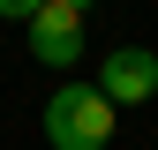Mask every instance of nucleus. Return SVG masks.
I'll return each mask as SVG.
<instances>
[{"mask_svg": "<svg viewBox=\"0 0 158 150\" xmlns=\"http://www.w3.org/2000/svg\"><path fill=\"white\" fill-rule=\"evenodd\" d=\"M38 120H45V143L53 150H106L113 128H121V105H113L98 83H60Z\"/></svg>", "mask_w": 158, "mask_h": 150, "instance_id": "1", "label": "nucleus"}, {"mask_svg": "<svg viewBox=\"0 0 158 150\" xmlns=\"http://www.w3.org/2000/svg\"><path fill=\"white\" fill-rule=\"evenodd\" d=\"M30 60L68 75L75 60H83V0H38L30 15Z\"/></svg>", "mask_w": 158, "mask_h": 150, "instance_id": "2", "label": "nucleus"}, {"mask_svg": "<svg viewBox=\"0 0 158 150\" xmlns=\"http://www.w3.org/2000/svg\"><path fill=\"white\" fill-rule=\"evenodd\" d=\"M98 90H106L113 105H151L158 98V53L151 45H113L106 60H98Z\"/></svg>", "mask_w": 158, "mask_h": 150, "instance_id": "3", "label": "nucleus"}]
</instances>
